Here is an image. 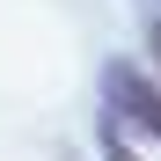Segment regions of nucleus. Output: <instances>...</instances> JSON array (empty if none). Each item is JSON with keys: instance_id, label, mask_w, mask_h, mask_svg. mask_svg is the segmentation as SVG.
I'll return each mask as SVG.
<instances>
[{"instance_id": "nucleus-1", "label": "nucleus", "mask_w": 161, "mask_h": 161, "mask_svg": "<svg viewBox=\"0 0 161 161\" xmlns=\"http://www.w3.org/2000/svg\"><path fill=\"white\" fill-rule=\"evenodd\" d=\"M110 103H117V117H125L132 132L161 139V88H154L139 66H110Z\"/></svg>"}, {"instance_id": "nucleus-3", "label": "nucleus", "mask_w": 161, "mask_h": 161, "mask_svg": "<svg viewBox=\"0 0 161 161\" xmlns=\"http://www.w3.org/2000/svg\"><path fill=\"white\" fill-rule=\"evenodd\" d=\"M110 161H139V154H132V147L117 139V132H110Z\"/></svg>"}, {"instance_id": "nucleus-2", "label": "nucleus", "mask_w": 161, "mask_h": 161, "mask_svg": "<svg viewBox=\"0 0 161 161\" xmlns=\"http://www.w3.org/2000/svg\"><path fill=\"white\" fill-rule=\"evenodd\" d=\"M147 51H154V73H161V15L147 22Z\"/></svg>"}]
</instances>
